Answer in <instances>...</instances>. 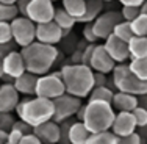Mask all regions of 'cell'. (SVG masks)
Returning <instances> with one entry per match:
<instances>
[{
    "mask_svg": "<svg viewBox=\"0 0 147 144\" xmlns=\"http://www.w3.org/2000/svg\"><path fill=\"white\" fill-rule=\"evenodd\" d=\"M53 22L57 24V25H58L63 31H64V33H66V31H69V30H72L75 24H78V22H77V19H74V17L69 14V13L66 11L63 6H61V8H57V9H55Z\"/></svg>",
    "mask_w": 147,
    "mask_h": 144,
    "instance_id": "obj_23",
    "label": "cell"
},
{
    "mask_svg": "<svg viewBox=\"0 0 147 144\" xmlns=\"http://www.w3.org/2000/svg\"><path fill=\"white\" fill-rule=\"evenodd\" d=\"M103 47L107 49V52L110 53V57L116 63H125L130 59V53H128V43L122 41L121 38H117L116 34L111 33L110 36L105 39Z\"/></svg>",
    "mask_w": 147,
    "mask_h": 144,
    "instance_id": "obj_14",
    "label": "cell"
},
{
    "mask_svg": "<svg viewBox=\"0 0 147 144\" xmlns=\"http://www.w3.org/2000/svg\"><path fill=\"white\" fill-rule=\"evenodd\" d=\"M16 122V119L13 118L11 113H0V128L8 132L13 128V124Z\"/></svg>",
    "mask_w": 147,
    "mask_h": 144,
    "instance_id": "obj_35",
    "label": "cell"
},
{
    "mask_svg": "<svg viewBox=\"0 0 147 144\" xmlns=\"http://www.w3.org/2000/svg\"><path fill=\"white\" fill-rule=\"evenodd\" d=\"M55 9L57 8L52 0H30L25 17H28L34 24L50 22V20H53Z\"/></svg>",
    "mask_w": 147,
    "mask_h": 144,
    "instance_id": "obj_9",
    "label": "cell"
},
{
    "mask_svg": "<svg viewBox=\"0 0 147 144\" xmlns=\"http://www.w3.org/2000/svg\"><path fill=\"white\" fill-rule=\"evenodd\" d=\"M13 50H16V43L14 41H9V43H0V61H2V59Z\"/></svg>",
    "mask_w": 147,
    "mask_h": 144,
    "instance_id": "obj_39",
    "label": "cell"
},
{
    "mask_svg": "<svg viewBox=\"0 0 147 144\" xmlns=\"http://www.w3.org/2000/svg\"><path fill=\"white\" fill-rule=\"evenodd\" d=\"M13 128L19 130L22 135H28V133H33V127H31L30 124H27L25 121H22V119H19V121H16L14 124H13Z\"/></svg>",
    "mask_w": 147,
    "mask_h": 144,
    "instance_id": "obj_38",
    "label": "cell"
},
{
    "mask_svg": "<svg viewBox=\"0 0 147 144\" xmlns=\"http://www.w3.org/2000/svg\"><path fill=\"white\" fill-rule=\"evenodd\" d=\"M111 74H113V86L116 88V91L128 93L133 96H141L147 93V82L133 75L128 63H116Z\"/></svg>",
    "mask_w": 147,
    "mask_h": 144,
    "instance_id": "obj_5",
    "label": "cell"
},
{
    "mask_svg": "<svg viewBox=\"0 0 147 144\" xmlns=\"http://www.w3.org/2000/svg\"><path fill=\"white\" fill-rule=\"evenodd\" d=\"M88 66L94 72L110 74L114 69V66H116V61L110 57V53H108L107 49L103 47V44H96Z\"/></svg>",
    "mask_w": 147,
    "mask_h": 144,
    "instance_id": "obj_11",
    "label": "cell"
},
{
    "mask_svg": "<svg viewBox=\"0 0 147 144\" xmlns=\"http://www.w3.org/2000/svg\"><path fill=\"white\" fill-rule=\"evenodd\" d=\"M122 6H141L144 3V0H117Z\"/></svg>",
    "mask_w": 147,
    "mask_h": 144,
    "instance_id": "obj_45",
    "label": "cell"
},
{
    "mask_svg": "<svg viewBox=\"0 0 147 144\" xmlns=\"http://www.w3.org/2000/svg\"><path fill=\"white\" fill-rule=\"evenodd\" d=\"M3 77V68H2V61H0V80H2Z\"/></svg>",
    "mask_w": 147,
    "mask_h": 144,
    "instance_id": "obj_51",
    "label": "cell"
},
{
    "mask_svg": "<svg viewBox=\"0 0 147 144\" xmlns=\"http://www.w3.org/2000/svg\"><path fill=\"white\" fill-rule=\"evenodd\" d=\"M128 68H130V72L133 74V75H136L138 78L146 80L147 82V57L130 59Z\"/></svg>",
    "mask_w": 147,
    "mask_h": 144,
    "instance_id": "obj_26",
    "label": "cell"
},
{
    "mask_svg": "<svg viewBox=\"0 0 147 144\" xmlns=\"http://www.w3.org/2000/svg\"><path fill=\"white\" fill-rule=\"evenodd\" d=\"M130 27L135 36H147V16L139 14L130 22Z\"/></svg>",
    "mask_w": 147,
    "mask_h": 144,
    "instance_id": "obj_30",
    "label": "cell"
},
{
    "mask_svg": "<svg viewBox=\"0 0 147 144\" xmlns=\"http://www.w3.org/2000/svg\"><path fill=\"white\" fill-rule=\"evenodd\" d=\"M136 132H138V135L141 136L142 139H147V124L142 125V127H139V128H136Z\"/></svg>",
    "mask_w": 147,
    "mask_h": 144,
    "instance_id": "obj_47",
    "label": "cell"
},
{
    "mask_svg": "<svg viewBox=\"0 0 147 144\" xmlns=\"http://www.w3.org/2000/svg\"><path fill=\"white\" fill-rule=\"evenodd\" d=\"M82 34H83V38L88 41V44H96V41H99V38L96 36V33H94V30H92V24H85Z\"/></svg>",
    "mask_w": 147,
    "mask_h": 144,
    "instance_id": "obj_36",
    "label": "cell"
},
{
    "mask_svg": "<svg viewBox=\"0 0 147 144\" xmlns=\"http://www.w3.org/2000/svg\"><path fill=\"white\" fill-rule=\"evenodd\" d=\"M20 94L17 93L13 83L0 85V113H13L20 100Z\"/></svg>",
    "mask_w": 147,
    "mask_h": 144,
    "instance_id": "obj_16",
    "label": "cell"
},
{
    "mask_svg": "<svg viewBox=\"0 0 147 144\" xmlns=\"http://www.w3.org/2000/svg\"><path fill=\"white\" fill-rule=\"evenodd\" d=\"M20 53L25 61V69L34 75H44L49 74L52 66L58 58V49L55 45L42 44L34 41L28 45L20 49Z\"/></svg>",
    "mask_w": 147,
    "mask_h": 144,
    "instance_id": "obj_3",
    "label": "cell"
},
{
    "mask_svg": "<svg viewBox=\"0 0 147 144\" xmlns=\"http://www.w3.org/2000/svg\"><path fill=\"white\" fill-rule=\"evenodd\" d=\"M111 107L114 108V111H133L138 107V96L116 91L111 100Z\"/></svg>",
    "mask_w": 147,
    "mask_h": 144,
    "instance_id": "obj_18",
    "label": "cell"
},
{
    "mask_svg": "<svg viewBox=\"0 0 147 144\" xmlns=\"http://www.w3.org/2000/svg\"><path fill=\"white\" fill-rule=\"evenodd\" d=\"M33 133L41 139L42 144H58L59 143V124L53 119L39 124L33 128Z\"/></svg>",
    "mask_w": 147,
    "mask_h": 144,
    "instance_id": "obj_17",
    "label": "cell"
},
{
    "mask_svg": "<svg viewBox=\"0 0 147 144\" xmlns=\"http://www.w3.org/2000/svg\"><path fill=\"white\" fill-rule=\"evenodd\" d=\"M141 136L138 135V132L131 133L127 136H117V144H141Z\"/></svg>",
    "mask_w": 147,
    "mask_h": 144,
    "instance_id": "obj_37",
    "label": "cell"
},
{
    "mask_svg": "<svg viewBox=\"0 0 147 144\" xmlns=\"http://www.w3.org/2000/svg\"><path fill=\"white\" fill-rule=\"evenodd\" d=\"M5 144H9V143H5Z\"/></svg>",
    "mask_w": 147,
    "mask_h": 144,
    "instance_id": "obj_54",
    "label": "cell"
},
{
    "mask_svg": "<svg viewBox=\"0 0 147 144\" xmlns=\"http://www.w3.org/2000/svg\"><path fill=\"white\" fill-rule=\"evenodd\" d=\"M66 93L64 83L61 78V72H52V74H44V75L38 77L36 82V89H34V96L45 97V99H57Z\"/></svg>",
    "mask_w": 147,
    "mask_h": 144,
    "instance_id": "obj_6",
    "label": "cell"
},
{
    "mask_svg": "<svg viewBox=\"0 0 147 144\" xmlns=\"http://www.w3.org/2000/svg\"><path fill=\"white\" fill-rule=\"evenodd\" d=\"M19 144H42L41 139L38 138L34 133H28V135H24L22 139L19 141Z\"/></svg>",
    "mask_w": 147,
    "mask_h": 144,
    "instance_id": "obj_43",
    "label": "cell"
},
{
    "mask_svg": "<svg viewBox=\"0 0 147 144\" xmlns=\"http://www.w3.org/2000/svg\"><path fill=\"white\" fill-rule=\"evenodd\" d=\"M91 132L82 121H75L69 127V144H86Z\"/></svg>",
    "mask_w": 147,
    "mask_h": 144,
    "instance_id": "obj_20",
    "label": "cell"
},
{
    "mask_svg": "<svg viewBox=\"0 0 147 144\" xmlns=\"http://www.w3.org/2000/svg\"><path fill=\"white\" fill-rule=\"evenodd\" d=\"M113 96H114L113 88H110V86H94L88 97H89V100H102V102L111 103Z\"/></svg>",
    "mask_w": 147,
    "mask_h": 144,
    "instance_id": "obj_27",
    "label": "cell"
},
{
    "mask_svg": "<svg viewBox=\"0 0 147 144\" xmlns=\"http://www.w3.org/2000/svg\"><path fill=\"white\" fill-rule=\"evenodd\" d=\"M53 111H55L53 100L39 96L19 100V103L16 107V114L19 116V119L25 121L33 128L36 125L53 119Z\"/></svg>",
    "mask_w": 147,
    "mask_h": 144,
    "instance_id": "obj_4",
    "label": "cell"
},
{
    "mask_svg": "<svg viewBox=\"0 0 147 144\" xmlns=\"http://www.w3.org/2000/svg\"><path fill=\"white\" fill-rule=\"evenodd\" d=\"M113 34H116L117 38H121V39L125 41V43H128V41L135 36V34H133V31H131L130 22H127V20H121V22L114 27Z\"/></svg>",
    "mask_w": 147,
    "mask_h": 144,
    "instance_id": "obj_29",
    "label": "cell"
},
{
    "mask_svg": "<svg viewBox=\"0 0 147 144\" xmlns=\"http://www.w3.org/2000/svg\"><path fill=\"white\" fill-rule=\"evenodd\" d=\"M122 20L121 11H116V9H111V11H105L102 13L99 17H97L92 24V30L96 33V36L99 39H107L111 33H113L114 27L117 25L119 22Z\"/></svg>",
    "mask_w": 147,
    "mask_h": 144,
    "instance_id": "obj_10",
    "label": "cell"
},
{
    "mask_svg": "<svg viewBox=\"0 0 147 144\" xmlns=\"http://www.w3.org/2000/svg\"><path fill=\"white\" fill-rule=\"evenodd\" d=\"M17 0H0V3H16Z\"/></svg>",
    "mask_w": 147,
    "mask_h": 144,
    "instance_id": "obj_50",
    "label": "cell"
},
{
    "mask_svg": "<svg viewBox=\"0 0 147 144\" xmlns=\"http://www.w3.org/2000/svg\"><path fill=\"white\" fill-rule=\"evenodd\" d=\"M64 36L63 31L53 20L44 24H36V41L49 45H57Z\"/></svg>",
    "mask_w": 147,
    "mask_h": 144,
    "instance_id": "obj_12",
    "label": "cell"
},
{
    "mask_svg": "<svg viewBox=\"0 0 147 144\" xmlns=\"http://www.w3.org/2000/svg\"><path fill=\"white\" fill-rule=\"evenodd\" d=\"M136 122L133 118L131 111H117L114 116L113 125H111V132L116 136H127L136 132Z\"/></svg>",
    "mask_w": 147,
    "mask_h": 144,
    "instance_id": "obj_15",
    "label": "cell"
},
{
    "mask_svg": "<svg viewBox=\"0 0 147 144\" xmlns=\"http://www.w3.org/2000/svg\"><path fill=\"white\" fill-rule=\"evenodd\" d=\"M28 3H30V0H17V2H16L17 11H19L20 16H27V8H28Z\"/></svg>",
    "mask_w": 147,
    "mask_h": 144,
    "instance_id": "obj_44",
    "label": "cell"
},
{
    "mask_svg": "<svg viewBox=\"0 0 147 144\" xmlns=\"http://www.w3.org/2000/svg\"><path fill=\"white\" fill-rule=\"evenodd\" d=\"M80 107H82V99L64 93L63 96L53 99V108H55L53 121L59 124V122H63V121H67V119L74 118Z\"/></svg>",
    "mask_w": 147,
    "mask_h": 144,
    "instance_id": "obj_8",
    "label": "cell"
},
{
    "mask_svg": "<svg viewBox=\"0 0 147 144\" xmlns=\"http://www.w3.org/2000/svg\"><path fill=\"white\" fill-rule=\"evenodd\" d=\"M59 72L67 94L78 99H85L89 96L94 88V71L88 64H82V63L66 64Z\"/></svg>",
    "mask_w": 147,
    "mask_h": 144,
    "instance_id": "obj_2",
    "label": "cell"
},
{
    "mask_svg": "<svg viewBox=\"0 0 147 144\" xmlns=\"http://www.w3.org/2000/svg\"><path fill=\"white\" fill-rule=\"evenodd\" d=\"M138 105L147 110V93H146V94H141V96H138Z\"/></svg>",
    "mask_w": 147,
    "mask_h": 144,
    "instance_id": "obj_46",
    "label": "cell"
},
{
    "mask_svg": "<svg viewBox=\"0 0 147 144\" xmlns=\"http://www.w3.org/2000/svg\"><path fill=\"white\" fill-rule=\"evenodd\" d=\"M11 34L13 41L20 49L36 41V24L25 16H17L11 20Z\"/></svg>",
    "mask_w": 147,
    "mask_h": 144,
    "instance_id": "obj_7",
    "label": "cell"
},
{
    "mask_svg": "<svg viewBox=\"0 0 147 144\" xmlns=\"http://www.w3.org/2000/svg\"><path fill=\"white\" fill-rule=\"evenodd\" d=\"M75 116L78 121H82L86 125V128L91 133H99L111 128L116 111L108 102L88 100V103H82Z\"/></svg>",
    "mask_w": 147,
    "mask_h": 144,
    "instance_id": "obj_1",
    "label": "cell"
},
{
    "mask_svg": "<svg viewBox=\"0 0 147 144\" xmlns=\"http://www.w3.org/2000/svg\"><path fill=\"white\" fill-rule=\"evenodd\" d=\"M99 2H103L105 3V2H113V0H99Z\"/></svg>",
    "mask_w": 147,
    "mask_h": 144,
    "instance_id": "obj_52",
    "label": "cell"
},
{
    "mask_svg": "<svg viewBox=\"0 0 147 144\" xmlns=\"http://www.w3.org/2000/svg\"><path fill=\"white\" fill-rule=\"evenodd\" d=\"M9 41H13L11 24L9 22H0V43H9Z\"/></svg>",
    "mask_w": 147,
    "mask_h": 144,
    "instance_id": "obj_34",
    "label": "cell"
},
{
    "mask_svg": "<svg viewBox=\"0 0 147 144\" xmlns=\"http://www.w3.org/2000/svg\"><path fill=\"white\" fill-rule=\"evenodd\" d=\"M86 144H117V136L111 130L99 133H91Z\"/></svg>",
    "mask_w": 147,
    "mask_h": 144,
    "instance_id": "obj_25",
    "label": "cell"
},
{
    "mask_svg": "<svg viewBox=\"0 0 147 144\" xmlns=\"http://www.w3.org/2000/svg\"><path fill=\"white\" fill-rule=\"evenodd\" d=\"M61 3H63V8L74 19H77V22L86 11V0H61Z\"/></svg>",
    "mask_w": 147,
    "mask_h": 144,
    "instance_id": "obj_24",
    "label": "cell"
},
{
    "mask_svg": "<svg viewBox=\"0 0 147 144\" xmlns=\"http://www.w3.org/2000/svg\"><path fill=\"white\" fill-rule=\"evenodd\" d=\"M71 119L59 122V143L58 144H69V127H71Z\"/></svg>",
    "mask_w": 147,
    "mask_h": 144,
    "instance_id": "obj_33",
    "label": "cell"
},
{
    "mask_svg": "<svg viewBox=\"0 0 147 144\" xmlns=\"http://www.w3.org/2000/svg\"><path fill=\"white\" fill-rule=\"evenodd\" d=\"M103 13V2L99 0H86V11L78 19V24H91Z\"/></svg>",
    "mask_w": 147,
    "mask_h": 144,
    "instance_id": "obj_21",
    "label": "cell"
},
{
    "mask_svg": "<svg viewBox=\"0 0 147 144\" xmlns=\"http://www.w3.org/2000/svg\"><path fill=\"white\" fill-rule=\"evenodd\" d=\"M139 14H141V9L139 6H122L121 9V16H122V20H127V22H131L133 19H136Z\"/></svg>",
    "mask_w": 147,
    "mask_h": 144,
    "instance_id": "obj_31",
    "label": "cell"
},
{
    "mask_svg": "<svg viewBox=\"0 0 147 144\" xmlns=\"http://www.w3.org/2000/svg\"><path fill=\"white\" fill-rule=\"evenodd\" d=\"M139 9H141V14H146L147 16V0H144V3L139 6Z\"/></svg>",
    "mask_w": 147,
    "mask_h": 144,
    "instance_id": "obj_49",
    "label": "cell"
},
{
    "mask_svg": "<svg viewBox=\"0 0 147 144\" xmlns=\"http://www.w3.org/2000/svg\"><path fill=\"white\" fill-rule=\"evenodd\" d=\"M128 53L130 59L147 57V36H133L128 41Z\"/></svg>",
    "mask_w": 147,
    "mask_h": 144,
    "instance_id": "obj_22",
    "label": "cell"
},
{
    "mask_svg": "<svg viewBox=\"0 0 147 144\" xmlns=\"http://www.w3.org/2000/svg\"><path fill=\"white\" fill-rule=\"evenodd\" d=\"M2 68H3V75L9 77L13 82H14V78L20 77L24 72L27 71L22 53L17 52V50L9 52V53L2 59Z\"/></svg>",
    "mask_w": 147,
    "mask_h": 144,
    "instance_id": "obj_13",
    "label": "cell"
},
{
    "mask_svg": "<svg viewBox=\"0 0 147 144\" xmlns=\"http://www.w3.org/2000/svg\"><path fill=\"white\" fill-rule=\"evenodd\" d=\"M19 14L16 3H0V22H11Z\"/></svg>",
    "mask_w": 147,
    "mask_h": 144,
    "instance_id": "obj_28",
    "label": "cell"
},
{
    "mask_svg": "<svg viewBox=\"0 0 147 144\" xmlns=\"http://www.w3.org/2000/svg\"><path fill=\"white\" fill-rule=\"evenodd\" d=\"M6 135H8V132H5V130L0 128V144H5L6 143Z\"/></svg>",
    "mask_w": 147,
    "mask_h": 144,
    "instance_id": "obj_48",
    "label": "cell"
},
{
    "mask_svg": "<svg viewBox=\"0 0 147 144\" xmlns=\"http://www.w3.org/2000/svg\"><path fill=\"white\" fill-rule=\"evenodd\" d=\"M94 86H108L107 74H102V72H94Z\"/></svg>",
    "mask_w": 147,
    "mask_h": 144,
    "instance_id": "obj_42",
    "label": "cell"
},
{
    "mask_svg": "<svg viewBox=\"0 0 147 144\" xmlns=\"http://www.w3.org/2000/svg\"><path fill=\"white\" fill-rule=\"evenodd\" d=\"M131 113H133V118H135V122H136V127L138 128L147 124V110L146 108H142L138 105Z\"/></svg>",
    "mask_w": 147,
    "mask_h": 144,
    "instance_id": "obj_32",
    "label": "cell"
},
{
    "mask_svg": "<svg viewBox=\"0 0 147 144\" xmlns=\"http://www.w3.org/2000/svg\"><path fill=\"white\" fill-rule=\"evenodd\" d=\"M38 77H39V75H34V74L25 71L20 77L14 78L13 85H14V88L17 89V93H19V94H24V96H34Z\"/></svg>",
    "mask_w": 147,
    "mask_h": 144,
    "instance_id": "obj_19",
    "label": "cell"
},
{
    "mask_svg": "<svg viewBox=\"0 0 147 144\" xmlns=\"http://www.w3.org/2000/svg\"><path fill=\"white\" fill-rule=\"evenodd\" d=\"M52 2H58V0H52Z\"/></svg>",
    "mask_w": 147,
    "mask_h": 144,
    "instance_id": "obj_53",
    "label": "cell"
},
{
    "mask_svg": "<svg viewBox=\"0 0 147 144\" xmlns=\"http://www.w3.org/2000/svg\"><path fill=\"white\" fill-rule=\"evenodd\" d=\"M22 133L19 132V130H16V128H11V130H8V135H6V143H9V144H19V141L22 139Z\"/></svg>",
    "mask_w": 147,
    "mask_h": 144,
    "instance_id": "obj_41",
    "label": "cell"
},
{
    "mask_svg": "<svg viewBox=\"0 0 147 144\" xmlns=\"http://www.w3.org/2000/svg\"><path fill=\"white\" fill-rule=\"evenodd\" d=\"M94 47H96V44H88L83 49L82 57H80V63H82V64H89V59H91V55H92V52H94Z\"/></svg>",
    "mask_w": 147,
    "mask_h": 144,
    "instance_id": "obj_40",
    "label": "cell"
}]
</instances>
